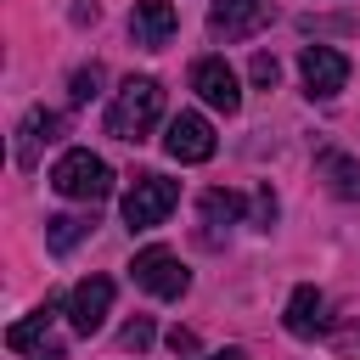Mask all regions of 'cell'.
<instances>
[{
	"instance_id": "cell-1",
	"label": "cell",
	"mask_w": 360,
	"mask_h": 360,
	"mask_svg": "<svg viewBox=\"0 0 360 360\" xmlns=\"http://www.w3.org/2000/svg\"><path fill=\"white\" fill-rule=\"evenodd\" d=\"M158 118H163V84H158L152 73H129V79L118 84L112 107H107V135H118V141H146Z\"/></svg>"
},
{
	"instance_id": "cell-2",
	"label": "cell",
	"mask_w": 360,
	"mask_h": 360,
	"mask_svg": "<svg viewBox=\"0 0 360 360\" xmlns=\"http://www.w3.org/2000/svg\"><path fill=\"white\" fill-rule=\"evenodd\" d=\"M51 186H56L62 197H73V202H101V197L112 191V169H107L96 152L73 146V152H62V158H56Z\"/></svg>"
},
{
	"instance_id": "cell-3",
	"label": "cell",
	"mask_w": 360,
	"mask_h": 360,
	"mask_svg": "<svg viewBox=\"0 0 360 360\" xmlns=\"http://www.w3.org/2000/svg\"><path fill=\"white\" fill-rule=\"evenodd\" d=\"M180 202V180L169 174H135V186L124 191V225L129 231H152L169 219V208Z\"/></svg>"
},
{
	"instance_id": "cell-4",
	"label": "cell",
	"mask_w": 360,
	"mask_h": 360,
	"mask_svg": "<svg viewBox=\"0 0 360 360\" xmlns=\"http://www.w3.org/2000/svg\"><path fill=\"white\" fill-rule=\"evenodd\" d=\"M129 276H135V287H146L152 298H180V292L191 287V270H186L169 248H141L135 264H129Z\"/></svg>"
},
{
	"instance_id": "cell-5",
	"label": "cell",
	"mask_w": 360,
	"mask_h": 360,
	"mask_svg": "<svg viewBox=\"0 0 360 360\" xmlns=\"http://www.w3.org/2000/svg\"><path fill=\"white\" fill-rule=\"evenodd\" d=\"M264 22H276V0H214L208 11V34L214 39H253Z\"/></svg>"
},
{
	"instance_id": "cell-6",
	"label": "cell",
	"mask_w": 360,
	"mask_h": 360,
	"mask_svg": "<svg viewBox=\"0 0 360 360\" xmlns=\"http://www.w3.org/2000/svg\"><path fill=\"white\" fill-rule=\"evenodd\" d=\"M214 124L202 118V112H174L169 118V129H163V152L174 158V163H208L214 158Z\"/></svg>"
},
{
	"instance_id": "cell-7",
	"label": "cell",
	"mask_w": 360,
	"mask_h": 360,
	"mask_svg": "<svg viewBox=\"0 0 360 360\" xmlns=\"http://www.w3.org/2000/svg\"><path fill=\"white\" fill-rule=\"evenodd\" d=\"M298 73H304V90L326 101V96H338L349 84V56L332 51V45H304L298 51Z\"/></svg>"
},
{
	"instance_id": "cell-8",
	"label": "cell",
	"mask_w": 360,
	"mask_h": 360,
	"mask_svg": "<svg viewBox=\"0 0 360 360\" xmlns=\"http://www.w3.org/2000/svg\"><path fill=\"white\" fill-rule=\"evenodd\" d=\"M107 309H112V281L107 276H84L73 292H68V321L79 338H96L107 326Z\"/></svg>"
},
{
	"instance_id": "cell-9",
	"label": "cell",
	"mask_w": 360,
	"mask_h": 360,
	"mask_svg": "<svg viewBox=\"0 0 360 360\" xmlns=\"http://www.w3.org/2000/svg\"><path fill=\"white\" fill-rule=\"evenodd\" d=\"M191 90H197L214 112H225V118L242 107V84H236V73H231L225 56H202V62L191 68Z\"/></svg>"
},
{
	"instance_id": "cell-10",
	"label": "cell",
	"mask_w": 360,
	"mask_h": 360,
	"mask_svg": "<svg viewBox=\"0 0 360 360\" xmlns=\"http://www.w3.org/2000/svg\"><path fill=\"white\" fill-rule=\"evenodd\" d=\"M174 28H180V11H174L169 0H141V6L129 11V39H135L141 51H163V45L174 39Z\"/></svg>"
},
{
	"instance_id": "cell-11",
	"label": "cell",
	"mask_w": 360,
	"mask_h": 360,
	"mask_svg": "<svg viewBox=\"0 0 360 360\" xmlns=\"http://www.w3.org/2000/svg\"><path fill=\"white\" fill-rule=\"evenodd\" d=\"M281 321H287L292 338H315V332H326V292H321V287H292Z\"/></svg>"
},
{
	"instance_id": "cell-12",
	"label": "cell",
	"mask_w": 360,
	"mask_h": 360,
	"mask_svg": "<svg viewBox=\"0 0 360 360\" xmlns=\"http://www.w3.org/2000/svg\"><path fill=\"white\" fill-rule=\"evenodd\" d=\"M202 242H219V231H231L236 219H242V197L236 191H225V186H214V191H202Z\"/></svg>"
},
{
	"instance_id": "cell-13",
	"label": "cell",
	"mask_w": 360,
	"mask_h": 360,
	"mask_svg": "<svg viewBox=\"0 0 360 360\" xmlns=\"http://www.w3.org/2000/svg\"><path fill=\"white\" fill-rule=\"evenodd\" d=\"M17 135H22V146H17V163L28 169L39 146H51V141H62V118H56L51 107H34V112L22 118V129H17Z\"/></svg>"
},
{
	"instance_id": "cell-14",
	"label": "cell",
	"mask_w": 360,
	"mask_h": 360,
	"mask_svg": "<svg viewBox=\"0 0 360 360\" xmlns=\"http://www.w3.org/2000/svg\"><path fill=\"white\" fill-rule=\"evenodd\" d=\"M315 169H321V180L332 186V197H343V202L360 197V163H354V158H343V152H321Z\"/></svg>"
},
{
	"instance_id": "cell-15",
	"label": "cell",
	"mask_w": 360,
	"mask_h": 360,
	"mask_svg": "<svg viewBox=\"0 0 360 360\" xmlns=\"http://www.w3.org/2000/svg\"><path fill=\"white\" fill-rule=\"evenodd\" d=\"M56 309H62L56 298H45L39 309H28V315H22V321H17L11 332H6V349H17V354H28V349H34V343H39L45 332H51V321H56Z\"/></svg>"
},
{
	"instance_id": "cell-16",
	"label": "cell",
	"mask_w": 360,
	"mask_h": 360,
	"mask_svg": "<svg viewBox=\"0 0 360 360\" xmlns=\"http://www.w3.org/2000/svg\"><path fill=\"white\" fill-rule=\"evenodd\" d=\"M84 236H90V219H79V214H56V219H45V248H51V253L79 248Z\"/></svg>"
},
{
	"instance_id": "cell-17",
	"label": "cell",
	"mask_w": 360,
	"mask_h": 360,
	"mask_svg": "<svg viewBox=\"0 0 360 360\" xmlns=\"http://www.w3.org/2000/svg\"><path fill=\"white\" fill-rule=\"evenodd\" d=\"M96 96H101V68L90 62V68H79V73L68 79V101H73V107H84V101H96Z\"/></svg>"
},
{
	"instance_id": "cell-18",
	"label": "cell",
	"mask_w": 360,
	"mask_h": 360,
	"mask_svg": "<svg viewBox=\"0 0 360 360\" xmlns=\"http://www.w3.org/2000/svg\"><path fill=\"white\" fill-rule=\"evenodd\" d=\"M248 73H253V84H259V90H276V79H281V62H276L270 51H259V56L248 62Z\"/></svg>"
},
{
	"instance_id": "cell-19",
	"label": "cell",
	"mask_w": 360,
	"mask_h": 360,
	"mask_svg": "<svg viewBox=\"0 0 360 360\" xmlns=\"http://www.w3.org/2000/svg\"><path fill=\"white\" fill-rule=\"evenodd\" d=\"M152 338H158V332H152V321H146V315H135V321H129V326L118 332V343H124V349H135V354H141V349H146Z\"/></svg>"
},
{
	"instance_id": "cell-20",
	"label": "cell",
	"mask_w": 360,
	"mask_h": 360,
	"mask_svg": "<svg viewBox=\"0 0 360 360\" xmlns=\"http://www.w3.org/2000/svg\"><path fill=\"white\" fill-rule=\"evenodd\" d=\"M253 225H264V231L276 225V191L270 186H259V197H253Z\"/></svg>"
},
{
	"instance_id": "cell-21",
	"label": "cell",
	"mask_w": 360,
	"mask_h": 360,
	"mask_svg": "<svg viewBox=\"0 0 360 360\" xmlns=\"http://www.w3.org/2000/svg\"><path fill=\"white\" fill-rule=\"evenodd\" d=\"M169 349H174V354H197V332H191V326H174V332H169Z\"/></svg>"
},
{
	"instance_id": "cell-22",
	"label": "cell",
	"mask_w": 360,
	"mask_h": 360,
	"mask_svg": "<svg viewBox=\"0 0 360 360\" xmlns=\"http://www.w3.org/2000/svg\"><path fill=\"white\" fill-rule=\"evenodd\" d=\"M34 360H68V354H62L56 343H45V349H34Z\"/></svg>"
},
{
	"instance_id": "cell-23",
	"label": "cell",
	"mask_w": 360,
	"mask_h": 360,
	"mask_svg": "<svg viewBox=\"0 0 360 360\" xmlns=\"http://www.w3.org/2000/svg\"><path fill=\"white\" fill-rule=\"evenodd\" d=\"M202 360H248L242 349H219V354H202Z\"/></svg>"
}]
</instances>
